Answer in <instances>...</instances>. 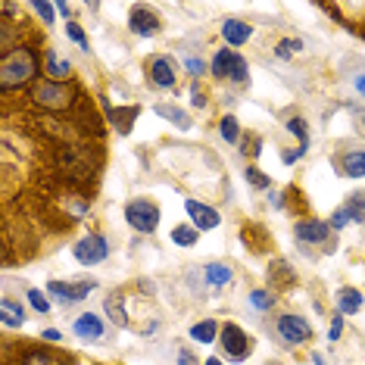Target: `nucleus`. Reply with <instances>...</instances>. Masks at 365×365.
Listing matches in <instances>:
<instances>
[{
  "label": "nucleus",
  "mask_w": 365,
  "mask_h": 365,
  "mask_svg": "<svg viewBox=\"0 0 365 365\" xmlns=\"http://www.w3.org/2000/svg\"><path fill=\"white\" fill-rule=\"evenodd\" d=\"M31 76H35V53L29 47H16V51L4 53V60H0V88L4 91L19 88Z\"/></svg>",
  "instance_id": "f257e3e1"
},
{
  "label": "nucleus",
  "mask_w": 365,
  "mask_h": 365,
  "mask_svg": "<svg viewBox=\"0 0 365 365\" xmlns=\"http://www.w3.org/2000/svg\"><path fill=\"white\" fill-rule=\"evenodd\" d=\"M125 222L140 235H153L156 225H160V210L156 203H147V200H131L125 206Z\"/></svg>",
  "instance_id": "f03ea898"
},
{
  "label": "nucleus",
  "mask_w": 365,
  "mask_h": 365,
  "mask_svg": "<svg viewBox=\"0 0 365 365\" xmlns=\"http://www.w3.org/2000/svg\"><path fill=\"white\" fill-rule=\"evenodd\" d=\"M222 350H225L228 359L240 362L253 353V337L247 334V331H240L235 322H228V325L222 328Z\"/></svg>",
  "instance_id": "7ed1b4c3"
},
{
  "label": "nucleus",
  "mask_w": 365,
  "mask_h": 365,
  "mask_svg": "<svg viewBox=\"0 0 365 365\" xmlns=\"http://www.w3.org/2000/svg\"><path fill=\"white\" fill-rule=\"evenodd\" d=\"M247 60L235 51H219L212 56V76L215 78H231V81H247Z\"/></svg>",
  "instance_id": "20e7f679"
},
{
  "label": "nucleus",
  "mask_w": 365,
  "mask_h": 365,
  "mask_svg": "<svg viewBox=\"0 0 365 365\" xmlns=\"http://www.w3.org/2000/svg\"><path fill=\"white\" fill-rule=\"evenodd\" d=\"M72 256H76L81 265H101L106 256H110V244H106L103 235H88L72 247Z\"/></svg>",
  "instance_id": "39448f33"
},
{
  "label": "nucleus",
  "mask_w": 365,
  "mask_h": 365,
  "mask_svg": "<svg viewBox=\"0 0 365 365\" xmlns=\"http://www.w3.org/2000/svg\"><path fill=\"white\" fill-rule=\"evenodd\" d=\"M278 334L284 337V344L297 346V344H306L312 337V328L303 315H281L278 319Z\"/></svg>",
  "instance_id": "423d86ee"
},
{
  "label": "nucleus",
  "mask_w": 365,
  "mask_h": 365,
  "mask_svg": "<svg viewBox=\"0 0 365 365\" xmlns=\"http://www.w3.org/2000/svg\"><path fill=\"white\" fill-rule=\"evenodd\" d=\"M31 97H35V103L47 106V110H63V106H69V88L63 85H53V81H41V85H35V91H31Z\"/></svg>",
  "instance_id": "0eeeda50"
},
{
  "label": "nucleus",
  "mask_w": 365,
  "mask_h": 365,
  "mask_svg": "<svg viewBox=\"0 0 365 365\" xmlns=\"http://www.w3.org/2000/svg\"><path fill=\"white\" fill-rule=\"evenodd\" d=\"M97 287V281H76V284H66V281H51L47 284V294H53V297H60V300L66 303H76V300H85V297L91 294V290Z\"/></svg>",
  "instance_id": "6e6552de"
},
{
  "label": "nucleus",
  "mask_w": 365,
  "mask_h": 365,
  "mask_svg": "<svg viewBox=\"0 0 365 365\" xmlns=\"http://www.w3.org/2000/svg\"><path fill=\"white\" fill-rule=\"evenodd\" d=\"M185 210H187L197 231H212L215 225H219V212L210 210V206L200 203V200H185Z\"/></svg>",
  "instance_id": "1a4fd4ad"
},
{
  "label": "nucleus",
  "mask_w": 365,
  "mask_h": 365,
  "mask_svg": "<svg viewBox=\"0 0 365 365\" xmlns=\"http://www.w3.org/2000/svg\"><path fill=\"white\" fill-rule=\"evenodd\" d=\"M128 29L140 38H153L156 31H160V19H156L147 6H135V10H131V19H128Z\"/></svg>",
  "instance_id": "9d476101"
},
{
  "label": "nucleus",
  "mask_w": 365,
  "mask_h": 365,
  "mask_svg": "<svg viewBox=\"0 0 365 365\" xmlns=\"http://www.w3.org/2000/svg\"><path fill=\"white\" fill-rule=\"evenodd\" d=\"M72 331H76L81 340H101L106 334V325H103V319L97 312H85V315H78L76 319Z\"/></svg>",
  "instance_id": "9b49d317"
},
{
  "label": "nucleus",
  "mask_w": 365,
  "mask_h": 365,
  "mask_svg": "<svg viewBox=\"0 0 365 365\" xmlns=\"http://www.w3.org/2000/svg\"><path fill=\"white\" fill-rule=\"evenodd\" d=\"M150 81L156 88H175V63L169 56H156L150 63Z\"/></svg>",
  "instance_id": "f8f14e48"
},
{
  "label": "nucleus",
  "mask_w": 365,
  "mask_h": 365,
  "mask_svg": "<svg viewBox=\"0 0 365 365\" xmlns=\"http://www.w3.org/2000/svg\"><path fill=\"white\" fill-rule=\"evenodd\" d=\"M253 35V29L247 26V22H237V19H228V22H222V38L228 41L231 47H240V44H247Z\"/></svg>",
  "instance_id": "ddd939ff"
},
{
  "label": "nucleus",
  "mask_w": 365,
  "mask_h": 365,
  "mask_svg": "<svg viewBox=\"0 0 365 365\" xmlns=\"http://www.w3.org/2000/svg\"><path fill=\"white\" fill-rule=\"evenodd\" d=\"M297 240H306V244H322L328 237V222H300L294 228Z\"/></svg>",
  "instance_id": "4468645a"
},
{
  "label": "nucleus",
  "mask_w": 365,
  "mask_h": 365,
  "mask_svg": "<svg viewBox=\"0 0 365 365\" xmlns=\"http://www.w3.org/2000/svg\"><path fill=\"white\" fill-rule=\"evenodd\" d=\"M0 322H4L6 328H19V325H26V309H22V303H16V300H0Z\"/></svg>",
  "instance_id": "2eb2a0df"
},
{
  "label": "nucleus",
  "mask_w": 365,
  "mask_h": 365,
  "mask_svg": "<svg viewBox=\"0 0 365 365\" xmlns=\"http://www.w3.org/2000/svg\"><path fill=\"white\" fill-rule=\"evenodd\" d=\"M156 115H163V119H169L175 128H181V131H187L190 128V115L181 110V106H175V103H160L156 106Z\"/></svg>",
  "instance_id": "dca6fc26"
},
{
  "label": "nucleus",
  "mask_w": 365,
  "mask_h": 365,
  "mask_svg": "<svg viewBox=\"0 0 365 365\" xmlns=\"http://www.w3.org/2000/svg\"><path fill=\"white\" fill-rule=\"evenodd\" d=\"M337 306H340V315H356L362 309V294L356 287H346L337 294Z\"/></svg>",
  "instance_id": "f3484780"
},
{
  "label": "nucleus",
  "mask_w": 365,
  "mask_h": 365,
  "mask_svg": "<svg viewBox=\"0 0 365 365\" xmlns=\"http://www.w3.org/2000/svg\"><path fill=\"white\" fill-rule=\"evenodd\" d=\"M344 175L346 178H365V150H353L344 156Z\"/></svg>",
  "instance_id": "a211bd4d"
},
{
  "label": "nucleus",
  "mask_w": 365,
  "mask_h": 365,
  "mask_svg": "<svg viewBox=\"0 0 365 365\" xmlns=\"http://www.w3.org/2000/svg\"><path fill=\"white\" fill-rule=\"evenodd\" d=\"M103 309H106V315H110V319L115 322V325H125V322H128L125 303H122V297H119V294H110V297H106Z\"/></svg>",
  "instance_id": "6ab92c4d"
},
{
  "label": "nucleus",
  "mask_w": 365,
  "mask_h": 365,
  "mask_svg": "<svg viewBox=\"0 0 365 365\" xmlns=\"http://www.w3.org/2000/svg\"><path fill=\"white\" fill-rule=\"evenodd\" d=\"M206 281H210V287H225L231 281V269L222 262H210L206 265Z\"/></svg>",
  "instance_id": "aec40b11"
},
{
  "label": "nucleus",
  "mask_w": 365,
  "mask_h": 365,
  "mask_svg": "<svg viewBox=\"0 0 365 365\" xmlns=\"http://www.w3.org/2000/svg\"><path fill=\"white\" fill-rule=\"evenodd\" d=\"M47 76L56 78V81H63V78H69V76H72V66L66 63V60H60V56L51 51V53H47Z\"/></svg>",
  "instance_id": "412c9836"
},
{
  "label": "nucleus",
  "mask_w": 365,
  "mask_h": 365,
  "mask_svg": "<svg viewBox=\"0 0 365 365\" xmlns=\"http://www.w3.org/2000/svg\"><path fill=\"white\" fill-rule=\"evenodd\" d=\"M197 237H200V231H197L194 225H178V228H172V244H178V247H194Z\"/></svg>",
  "instance_id": "4be33fe9"
},
{
  "label": "nucleus",
  "mask_w": 365,
  "mask_h": 365,
  "mask_svg": "<svg viewBox=\"0 0 365 365\" xmlns=\"http://www.w3.org/2000/svg\"><path fill=\"white\" fill-rule=\"evenodd\" d=\"M215 334H219V325H215V322H200V325L190 328V337H194L197 344H212Z\"/></svg>",
  "instance_id": "5701e85b"
},
{
  "label": "nucleus",
  "mask_w": 365,
  "mask_h": 365,
  "mask_svg": "<svg viewBox=\"0 0 365 365\" xmlns=\"http://www.w3.org/2000/svg\"><path fill=\"white\" fill-rule=\"evenodd\" d=\"M26 365H69V362L60 359L56 353H31L26 359Z\"/></svg>",
  "instance_id": "b1692460"
},
{
  "label": "nucleus",
  "mask_w": 365,
  "mask_h": 365,
  "mask_svg": "<svg viewBox=\"0 0 365 365\" xmlns=\"http://www.w3.org/2000/svg\"><path fill=\"white\" fill-rule=\"evenodd\" d=\"M219 131H222V138H225L228 140V144H235V140H237V119H235V115H225V119H222L219 122Z\"/></svg>",
  "instance_id": "393cba45"
},
{
  "label": "nucleus",
  "mask_w": 365,
  "mask_h": 365,
  "mask_svg": "<svg viewBox=\"0 0 365 365\" xmlns=\"http://www.w3.org/2000/svg\"><path fill=\"white\" fill-rule=\"evenodd\" d=\"M362 197H365V194H356V200H353L350 206H344V210H340V212L346 215V222L362 219V215H365V200H362Z\"/></svg>",
  "instance_id": "a878e982"
},
{
  "label": "nucleus",
  "mask_w": 365,
  "mask_h": 365,
  "mask_svg": "<svg viewBox=\"0 0 365 365\" xmlns=\"http://www.w3.org/2000/svg\"><path fill=\"white\" fill-rule=\"evenodd\" d=\"M29 303H31V309L41 312V315H47L51 312V300H47L41 290H29Z\"/></svg>",
  "instance_id": "bb28decb"
},
{
  "label": "nucleus",
  "mask_w": 365,
  "mask_h": 365,
  "mask_svg": "<svg viewBox=\"0 0 365 365\" xmlns=\"http://www.w3.org/2000/svg\"><path fill=\"white\" fill-rule=\"evenodd\" d=\"M66 35H69L72 41H76V44L81 47V51H91V44H88V35H85V31H81V26H78V22H69V26H66Z\"/></svg>",
  "instance_id": "cd10ccee"
},
{
  "label": "nucleus",
  "mask_w": 365,
  "mask_h": 365,
  "mask_svg": "<svg viewBox=\"0 0 365 365\" xmlns=\"http://www.w3.org/2000/svg\"><path fill=\"white\" fill-rule=\"evenodd\" d=\"M31 10H35L41 19L47 22V26H53V13H56V6L53 4H44V0H35V4H31Z\"/></svg>",
  "instance_id": "c85d7f7f"
},
{
  "label": "nucleus",
  "mask_w": 365,
  "mask_h": 365,
  "mask_svg": "<svg viewBox=\"0 0 365 365\" xmlns=\"http://www.w3.org/2000/svg\"><path fill=\"white\" fill-rule=\"evenodd\" d=\"M250 303L256 306V309H272V303H275V297H272V294H265V290H253V294H250Z\"/></svg>",
  "instance_id": "c756f323"
},
{
  "label": "nucleus",
  "mask_w": 365,
  "mask_h": 365,
  "mask_svg": "<svg viewBox=\"0 0 365 365\" xmlns=\"http://www.w3.org/2000/svg\"><path fill=\"white\" fill-rule=\"evenodd\" d=\"M287 128L294 131V135H300V150L306 153V147H309V138H306V125H303L300 119H290V122H287Z\"/></svg>",
  "instance_id": "7c9ffc66"
},
{
  "label": "nucleus",
  "mask_w": 365,
  "mask_h": 365,
  "mask_svg": "<svg viewBox=\"0 0 365 365\" xmlns=\"http://www.w3.org/2000/svg\"><path fill=\"white\" fill-rule=\"evenodd\" d=\"M300 47H303V44H300V41H281V44H278V51H275V53L281 56V60H287V56H294L297 51H300Z\"/></svg>",
  "instance_id": "2f4dec72"
},
{
  "label": "nucleus",
  "mask_w": 365,
  "mask_h": 365,
  "mask_svg": "<svg viewBox=\"0 0 365 365\" xmlns=\"http://www.w3.org/2000/svg\"><path fill=\"white\" fill-rule=\"evenodd\" d=\"M244 175H247V181H250L253 187H269V178H265L259 169H253V165H250V169L244 172Z\"/></svg>",
  "instance_id": "473e14b6"
},
{
  "label": "nucleus",
  "mask_w": 365,
  "mask_h": 365,
  "mask_svg": "<svg viewBox=\"0 0 365 365\" xmlns=\"http://www.w3.org/2000/svg\"><path fill=\"white\" fill-rule=\"evenodd\" d=\"M185 66H187V72H190V76H203V63L200 60H197V56H187V60H185Z\"/></svg>",
  "instance_id": "72a5a7b5"
},
{
  "label": "nucleus",
  "mask_w": 365,
  "mask_h": 365,
  "mask_svg": "<svg viewBox=\"0 0 365 365\" xmlns=\"http://www.w3.org/2000/svg\"><path fill=\"white\" fill-rule=\"evenodd\" d=\"M340 331H344V315H337V319L331 322V340H337Z\"/></svg>",
  "instance_id": "f704fd0d"
},
{
  "label": "nucleus",
  "mask_w": 365,
  "mask_h": 365,
  "mask_svg": "<svg viewBox=\"0 0 365 365\" xmlns=\"http://www.w3.org/2000/svg\"><path fill=\"white\" fill-rule=\"evenodd\" d=\"M44 340H53V344H56V340H60V331H56V328H44Z\"/></svg>",
  "instance_id": "c9c22d12"
},
{
  "label": "nucleus",
  "mask_w": 365,
  "mask_h": 365,
  "mask_svg": "<svg viewBox=\"0 0 365 365\" xmlns=\"http://www.w3.org/2000/svg\"><path fill=\"white\" fill-rule=\"evenodd\" d=\"M203 103H206L203 91H200V88H194V106H203Z\"/></svg>",
  "instance_id": "e433bc0d"
},
{
  "label": "nucleus",
  "mask_w": 365,
  "mask_h": 365,
  "mask_svg": "<svg viewBox=\"0 0 365 365\" xmlns=\"http://www.w3.org/2000/svg\"><path fill=\"white\" fill-rule=\"evenodd\" d=\"M178 362H181V365H197L194 359H190V353H187V350H185V353H181V356H178Z\"/></svg>",
  "instance_id": "4c0bfd02"
},
{
  "label": "nucleus",
  "mask_w": 365,
  "mask_h": 365,
  "mask_svg": "<svg viewBox=\"0 0 365 365\" xmlns=\"http://www.w3.org/2000/svg\"><path fill=\"white\" fill-rule=\"evenodd\" d=\"M356 91L365 97V76H356Z\"/></svg>",
  "instance_id": "58836bf2"
},
{
  "label": "nucleus",
  "mask_w": 365,
  "mask_h": 365,
  "mask_svg": "<svg viewBox=\"0 0 365 365\" xmlns=\"http://www.w3.org/2000/svg\"><path fill=\"white\" fill-rule=\"evenodd\" d=\"M203 365H222V359H215V356H212V359H206Z\"/></svg>",
  "instance_id": "ea45409f"
}]
</instances>
